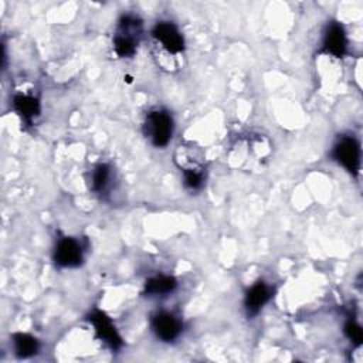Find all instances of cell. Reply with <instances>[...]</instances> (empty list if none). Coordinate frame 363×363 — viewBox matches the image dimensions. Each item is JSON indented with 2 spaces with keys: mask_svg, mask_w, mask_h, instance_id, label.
<instances>
[{
  "mask_svg": "<svg viewBox=\"0 0 363 363\" xmlns=\"http://www.w3.org/2000/svg\"><path fill=\"white\" fill-rule=\"evenodd\" d=\"M142 33L143 24L138 16H122L113 35V50L116 55L121 58H130L136 52Z\"/></svg>",
  "mask_w": 363,
  "mask_h": 363,
  "instance_id": "1",
  "label": "cell"
},
{
  "mask_svg": "<svg viewBox=\"0 0 363 363\" xmlns=\"http://www.w3.org/2000/svg\"><path fill=\"white\" fill-rule=\"evenodd\" d=\"M174 123L172 115L164 109H152L143 122V133L155 147H164L172 139Z\"/></svg>",
  "mask_w": 363,
  "mask_h": 363,
  "instance_id": "2",
  "label": "cell"
},
{
  "mask_svg": "<svg viewBox=\"0 0 363 363\" xmlns=\"http://www.w3.org/2000/svg\"><path fill=\"white\" fill-rule=\"evenodd\" d=\"M332 157L349 173L357 174L360 169V143L353 136H342L333 145Z\"/></svg>",
  "mask_w": 363,
  "mask_h": 363,
  "instance_id": "3",
  "label": "cell"
},
{
  "mask_svg": "<svg viewBox=\"0 0 363 363\" xmlns=\"http://www.w3.org/2000/svg\"><path fill=\"white\" fill-rule=\"evenodd\" d=\"M152 332L162 342H174L183 332V322L179 316L167 311L156 312L150 319Z\"/></svg>",
  "mask_w": 363,
  "mask_h": 363,
  "instance_id": "4",
  "label": "cell"
},
{
  "mask_svg": "<svg viewBox=\"0 0 363 363\" xmlns=\"http://www.w3.org/2000/svg\"><path fill=\"white\" fill-rule=\"evenodd\" d=\"M54 261L61 268H75L84 261V247L74 237H62L57 241L54 250Z\"/></svg>",
  "mask_w": 363,
  "mask_h": 363,
  "instance_id": "5",
  "label": "cell"
},
{
  "mask_svg": "<svg viewBox=\"0 0 363 363\" xmlns=\"http://www.w3.org/2000/svg\"><path fill=\"white\" fill-rule=\"evenodd\" d=\"M152 37L169 54H180L184 50V40L180 30L172 21H159L152 30Z\"/></svg>",
  "mask_w": 363,
  "mask_h": 363,
  "instance_id": "6",
  "label": "cell"
},
{
  "mask_svg": "<svg viewBox=\"0 0 363 363\" xmlns=\"http://www.w3.org/2000/svg\"><path fill=\"white\" fill-rule=\"evenodd\" d=\"M88 320L92 325L96 337L104 342L112 350H119L122 346V337L119 336L111 318L102 311H92L88 315Z\"/></svg>",
  "mask_w": 363,
  "mask_h": 363,
  "instance_id": "7",
  "label": "cell"
},
{
  "mask_svg": "<svg viewBox=\"0 0 363 363\" xmlns=\"http://www.w3.org/2000/svg\"><path fill=\"white\" fill-rule=\"evenodd\" d=\"M322 50L325 54L333 55L336 58H340L346 54L347 37L343 27L339 23L332 21L326 27L323 41H322Z\"/></svg>",
  "mask_w": 363,
  "mask_h": 363,
  "instance_id": "8",
  "label": "cell"
},
{
  "mask_svg": "<svg viewBox=\"0 0 363 363\" xmlns=\"http://www.w3.org/2000/svg\"><path fill=\"white\" fill-rule=\"evenodd\" d=\"M274 295V288L262 281L255 282L244 296V308L248 316H255Z\"/></svg>",
  "mask_w": 363,
  "mask_h": 363,
  "instance_id": "9",
  "label": "cell"
},
{
  "mask_svg": "<svg viewBox=\"0 0 363 363\" xmlns=\"http://www.w3.org/2000/svg\"><path fill=\"white\" fill-rule=\"evenodd\" d=\"M13 108L23 122L31 125L35 116L40 115V102L35 96L27 94H17L13 98Z\"/></svg>",
  "mask_w": 363,
  "mask_h": 363,
  "instance_id": "10",
  "label": "cell"
},
{
  "mask_svg": "<svg viewBox=\"0 0 363 363\" xmlns=\"http://www.w3.org/2000/svg\"><path fill=\"white\" fill-rule=\"evenodd\" d=\"M177 286V282L170 275H155L145 282V295L147 296H166L172 294Z\"/></svg>",
  "mask_w": 363,
  "mask_h": 363,
  "instance_id": "11",
  "label": "cell"
},
{
  "mask_svg": "<svg viewBox=\"0 0 363 363\" xmlns=\"http://www.w3.org/2000/svg\"><path fill=\"white\" fill-rule=\"evenodd\" d=\"M113 182L112 167L106 163L96 164L91 172V189L96 194H105Z\"/></svg>",
  "mask_w": 363,
  "mask_h": 363,
  "instance_id": "12",
  "label": "cell"
},
{
  "mask_svg": "<svg viewBox=\"0 0 363 363\" xmlns=\"http://www.w3.org/2000/svg\"><path fill=\"white\" fill-rule=\"evenodd\" d=\"M11 342H13L14 354L20 359L31 357V356L37 354V352L40 349L38 340L28 333H16V335H13Z\"/></svg>",
  "mask_w": 363,
  "mask_h": 363,
  "instance_id": "13",
  "label": "cell"
},
{
  "mask_svg": "<svg viewBox=\"0 0 363 363\" xmlns=\"http://www.w3.org/2000/svg\"><path fill=\"white\" fill-rule=\"evenodd\" d=\"M345 333L347 335V337H349L350 340H353V342H356L357 345H360V342H362V329H360V326H359L354 320L349 319V320L346 322V325H345Z\"/></svg>",
  "mask_w": 363,
  "mask_h": 363,
  "instance_id": "14",
  "label": "cell"
}]
</instances>
